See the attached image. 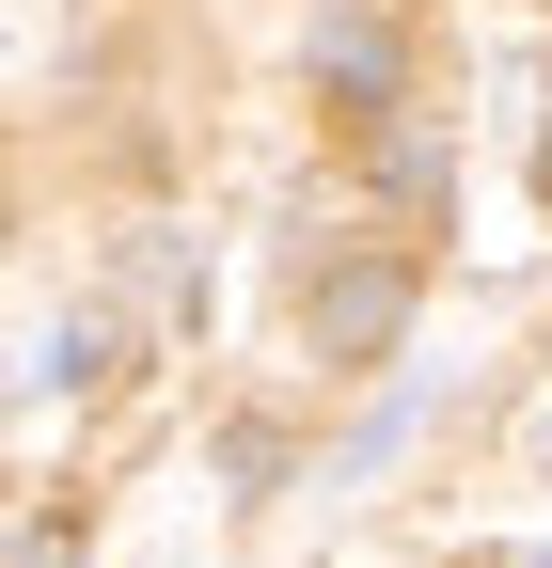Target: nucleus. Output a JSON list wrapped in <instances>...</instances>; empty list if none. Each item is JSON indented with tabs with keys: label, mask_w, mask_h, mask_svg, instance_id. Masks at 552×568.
<instances>
[{
	"label": "nucleus",
	"mask_w": 552,
	"mask_h": 568,
	"mask_svg": "<svg viewBox=\"0 0 552 568\" xmlns=\"http://www.w3.org/2000/svg\"><path fill=\"white\" fill-rule=\"evenodd\" d=\"M300 332H316V364H379V347L410 332V253H348V268H316Z\"/></svg>",
	"instance_id": "1"
},
{
	"label": "nucleus",
	"mask_w": 552,
	"mask_h": 568,
	"mask_svg": "<svg viewBox=\"0 0 552 568\" xmlns=\"http://www.w3.org/2000/svg\"><path fill=\"white\" fill-rule=\"evenodd\" d=\"M0 237H17V222H0Z\"/></svg>",
	"instance_id": "7"
},
{
	"label": "nucleus",
	"mask_w": 552,
	"mask_h": 568,
	"mask_svg": "<svg viewBox=\"0 0 552 568\" xmlns=\"http://www.w3.org/2000/svg\"><path fill=\"white\" fill-rule=\"evenodd\" d=\"M536 205H552V111H536Z\"/></svg>",
	"instance_id": "6"
},
{
	"label": "nucleus",
	"mask_w": 552,
	"mask_h": 568,
	"mask_svg": "<svg viewBox=\"0 0 552 568\" xmlns=\"http://www.w3.org/2000/svg\"><path fill=\"white\" fill-rule=\"evenodd\" d=\"M379 190H395V205H442V142H427V126L379 142Z\"/></svg>",
	"instance_id": "3"
},
{
	"label": "nucleus",
	"mask_w": 552,
	"mask_h": 568,
	"mask_svg": "<svg viewBox=\"0 0 552 568\" xmlns=\"http://www.w3.org/2000/svg\"><path fill=\"white\" fill-rule=\"evenodd\" d=\"M300 63H316V95L348 111V126H379V111H410V48H395L379 17H316V48H300Z\"/></svg>",
	"instance_id": "2"
},
{
	"label": "nucleus",
	"mask_w": 552,
	"mask_h": 568,
	"mask_svg": "<svg viewBox=\"0 0 552 568\" xmlns=\"http://www.w3.org/2000/svg\"><path fill=\"white\" fill-rule=\"evenodd\" d=\"M521 443H536V474H552V395H536V426H521Z\"/></svg>",
	"instance_id": "5"
},
{
	"label": "nucleus",
	"mask_w": 552,
	"mask_h": 568,
	"mask_svg": "<svg viewBox=\"0 0 552 568\" xmlns=\"http://www.w3.org/2000/svg\"><path fill=\"white\" fill-rule=\"evenodd\" d=\"M0 568H80V521H63V506L48 521H0Z\"/></svg>",
	"instance_id": "4"
}]
</instances>
